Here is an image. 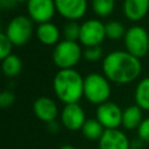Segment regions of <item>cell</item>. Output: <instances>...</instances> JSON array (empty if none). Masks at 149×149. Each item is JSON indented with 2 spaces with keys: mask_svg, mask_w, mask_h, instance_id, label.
Here are the masks:
<instances>
[{
  "mask_svg": "<svg viewBox=\"0 0 149 149\" xmlns=\"http://www.w3.org/2000/svg\"><path fill=\"white\" fill-rule=\"evenodd\" d=\"M142 71V64L139 58L128 51L115 50L105 56L102 61L104 76L112 83L123 85L139 78Z\"/></svg>",
  "mask_w": 149,
  "mask_h": 149,
  "instance_id": "6da1fadb",
  "label": "cell"
},
{
  "mask_svg": "<svg viewBox=\"0 0 149 149\" xmlns=\"http://www.w3.org/2000/svg\"><path fill=\"white\" fill-rule=\"evenodd\" d=\"M52 87L62 102L76 104L84 95V78L74 69L59 70L54 77Z\"/></svg>",
  "mask_w": 149,
  "mask_h": 149,
  "instance_id": "7a4b0ae2",
  "label": "cell"
},
{
  "mask_svg": "<svg viewBox=\"0 0 149 149\" xmlns=\"http://www.w3.org/2000/svg\"><path fill=\"white\" fill-rule=\"evenodd\" d=\"M111 95L109 80L100 73H88L84 78V97L94 105H101L108 101Z\"/></svg>",
  "mask_w": 149,
  "mask_h": 149,
  "instance_id": "3957f363",
  "label": "cell"
},
{
  "mask_svg": "<svg viewBox=\"0 0 149 149\" xmlns=\"http://www.w3.org/2000/svg\"><path fill=\"white\" fill-rule=\"evenodd\" d=\"M83 55L81 48L77 42L63 40L56 44L52 51V61L59 70L73 69Z\"/></svg>",
  "mask_w": 149,
  "mask_h": 149,
  "instance_id": "277c9868",
  "label": "cell"
},
{
  "mask_svg": "<svg viewBox=\"0 0 149 149\" xmlns=\"http://www.w3.org/2000/svg\"><path fill=\"white\" fill-rule=\"evenodd\" d=\"M126 51L141 59L149 52V34L140 26H133L127 29L123 37Z\"/></svg>",
  "mask_w": 149,
  "mask_h": 149,
  "instance_id": "5b68a950",
  "label": "cell"
},
{
  "mask_svg": "<svg viewBox=\"0 0 149 149\" xmlns=\"http://www.w3.org/2000/svg\"><path fill=\"white\" fill-rule=\"evenodd\" d=\"M33 21L29 16L17 15L8 22L3 33L14 45L21 47L30 40L33 35Z\"/></svg>",
  "mask_w": 149,
  "mask_h": 149,
  "instance_id": "8992f818",
  "label": "cell"
},
{
  "mask_svg": "<svg viewBox=\"0 0 149 149\" xmlns=\"http://www.w3.org/2000/svg\"><path fill=\"white\" fill-rule=\"evenodd\" d=\"M105 38H106L105 23H102L100 20L91 19L81 23L79 42L86 48L100 45V43Z\"/></svg>",
  "mask_w": 149,
  "mask_h": 149,
  "instance_id": "52a82bcc",
  "label": "cell"
},
{
  "mask_svg": "<svg viewBox=\"0 0 149 149\" xmlns=\"http://www.w3.org/2000/svg\"><path fill=\"white\" fill-rule=\"evenodd\" d=\"M122 112L118 104L108 100L97 107L95 119L105 129H116L122 125Z\"/></svg>",
  "mask_w": 149,
  "mask_h": 149,
  "instance_id": "ba28073f",
  "label": "cell"
},
{
  "mask_svg": "<svg viewBox=\"0 0 149 149\" xmlns=\"http://www.w3.org/2000/svg\"><path fill=\"white\" fill-rule=\"evenodd\" d=\"M27 10L31 21L38 24L50 22L56 12L55 0H28Z\"/></svg>",
  "mask_w": 149,
  "mask_h": 149,
  "instance_id": "9c48e42d",
  "label": "cell"
},
{
  "mask_svg": "<svg viewBox=\"0 0 149 149\" xmlns=\"http://www.w3.org/2000/svg\"><path fill=\"white\" fill-rule=\"evenodd\" d=\"M86 120L87 119L85 116V112L78 102L64 105V107L61 112L62 125L68 130H71V132L81 130Z\"/></svg>",
  "mask_w": 149,
  "mask_h": 149,
  "instance_id": "30bf717a",
  "label": "cell"
},
{
  "mask_svg": "<svg viewBox=\"0 0 149 149\" xmlns=\"http://www.w3.org/2000/svg\"><path fill=\"white\" fill-rule=\"evenodd\" d=\"M56 12L69 21L81 19L87 10V0H55Z\"/></svg>",
  "mask_w": 149,
  "mask_h": 149,
  "instance_id": "8fae6325",
  "label": "cell"
},
{
  "mask_svg": "<svg viewBox=\"0 0 149 149\" xmlns=\"http://www.w3.org/2000/svg\"><path fill=\"white\" fill-rule=\"evenodd\" d=\"M33 112L38 120L45 123L54 122L58 116V107L55 100H52L49 97L37 98L33 102Z\"/></svg>",
  "mask_w": 149,
  "mask_h": 149,
  "instance_id": "7c38bea8",
  "label": "cell"
},
{
  "mask_svg": "<svg viewBox=\"0 0 149 149\" xmlns=\"http://www.w3.org/2000/svg\"><path fill=\"white\" fill-rule=\"evenodd\" d=\"M98 142L99 149H130V141L128 136L119 128L105 129Z\"/></svg>",
  "mask_w": 149,
  "mask_h": 149,
  "instance_id": "4fadbf2b",
  "label": "cell"
},
{
  "mask_svg": "<svg viewBox=\"0 0 149 149\" xmlns=\"http://www.w3.org/2000/svg\"><path fill=\"white\" fill-rule=\"evenodd\" d=\"M122 8L129 21L137 22L149 13V0H123Z\"/></svg>",
  "mask_w": 149,
  "mask_h": 149,
  "instance_id": "5bb4252c",
  "label": "cell"
},
{
  "mask_svg": "<svg viewBox=\"0 0 149 149\" xmlns=\"http://www.w3.org/2000/svg\"><path fill=\"white\" fill-rule=\"evenodd\" d=\"M36 36L42 44L45 45H56L59 43L61 31L56 24L52 22L40 23L36 28Z\"/></svg>",
  "mask_w": 149,
  "mask_h": 149,
  "instance_id": "9a60e30c",
  "label": "cell"
},
{
  "mask_svg": "<svg viewBox=\"0 0 149 149\" xmlns=\"http://www.w3.org/2000/svg\"><path fill=\"white\" fill-rule=\"evenodd\" d=\"M143 121L142 109L137 105H130L122 112V126L128 130L137 129Z\"/></svg>",
  "mask_w": 149,
  "mask_h": 149,
  "instance_id": "2e32d148",
  "label": "cell"
},
{
  "mask_svg": "<svg viewBox=\"0 0 149 149\" xmlns=\"http://www.w3.org/2000/svg\"><path fill=\"white\" fill-rule=\"evenodd\" d=\"M135 105L142 111H149V77H146L139 81L134 92Z\"/></svg>",
  "mask_w": 149,
  "mask_h": 149,
  "instance_id": "e0dca14e",
  "label": "cell"
},
{
  "mask_svg": "<svg viewBox=\"0 0 149 149\" xmlns=\"http://www.w3.org/2000/svg\"><path fill=\"white\" fill-rule=\"evenodd\" d=\"M105 132L104 126L97 119H87L81 128L83 135L91 141H99Z\"/></svg>",
  "mask_w": 149,
  "mask_h": 149,
  "instance_id": "ac0fdd59",
  "label": "cell"
},
{
  "mask_svg": "<svg viewBox=\"0 0 149 149\" xmlns=\"http://www.w3.org/2000/svg\"><path fill=\"white\" fill-rule=\"evenodd\" d=\"M1 68H2V72L6 77L14 78L20 74V72L22 70V62L16 55L12 54L1 61Z\"/></svg>",
  "mask_w": 149,
  "mask_h": 149,
  "instance_id": "d6986e66",
  "label": "cell"
},
{
  "mask_svg": "<svg viewBox=\"0 0 149 149\" xmlns=\"http://www.w3.org/2000/svg\"><path fill=\"white\" fill-rule=\"evenodd\" d=\"M91 5L93 12L98 16L106 17L113 13L115 7V0H92Z\"/></svg>",
  "mask_w": 149,
  "mask_h": 149,
  "instance_id": "ffe728a7",
  "label": "cell"
},
{
  "mask_svg": "<svg viewBox=\"0 0 149 149\" xmlns=\"http://www.w3.org/2000/svg\"><path fill=\"white\" fill-rule=\"evenodd\" d=\"M126 28L125 26L119 22V21H108L107 23H105V33H106V37L113 41L120 40L122 37H125L126 35Z\"/></svg>",
  "mask_w": 149,
  "mask_h": 149,
  "instance_id": "44dd1931",
  "label": "cell"
},
{
  "mask_svg": "<svg viewBox=\"0 0 149 149\" xmlns=\"http://www.w3.org/2000/svg\"><path fill=\"white\" fill-rule=\"evenodd\" d=\"M80 26L77 21H68L64 26H63V37L66 41H72V42H77L79 41V36H80Z\"/></svg>",
  "mask_w": 149,
  "mask_h": 149,
  "instance_id": "7402d4cb",
  "label": "cell"
},
{
  "mask_svg": "<svg viewBox=\"0 0 149 149\" xmlns=\"http://www.w3.org/2000/svg\"><path fill=\"white\" fill-rule=\"evenodd\" d=\"M13 47H14V44L10 42V40L7 37V35L2 31L0 34V58H1V61L5 59L6 57H8L9 55H12Z\"/></svg>",
  "mask_w": 149,
  "mask_h": 149,
  "instance_id": "603a6c76",
  "label": "cell"
},
{
  "mask_svg": "<svg viewBox=\"0 0 149 149\" xmlns=\"http://www.w3.org/2000/svg\"><path fill=\"white\" fill-rule=\"evenodd\" d=\"M102 49L100 45H94V47H88L84 50L83 55H84V58L88 62H97L99 61L101 57H102Z\"/></svg>",
  "mask_w": 149,
  "mask_h": 149,
  "instance_id": "cb8c5ba5",
  "label": "cell"
},
{
  "mask_svg": "<svg viewBox=\"0 0 149 149\" xmlns=\"http://www.w3.org/2000/svg\"><path fill=\"white\" fill-rule=\"evenodd\" d=\"M15 101V94L9 91V90H5L3 92H1L0 94V106L2 108H8L10 107Z\"/></svg>",
  "mask_w": 149,
  "mask_h": 149,
  "instance_id": "d4e9b609",
  "label": "cell"
},
{
  "mask_svg": "<svg viewBox=\"0 0 149 149\" xmlns=\"http://www.w3.org/2000/svg\"><path fill=\"white\" fill-rule=\"evenodd\" d=\"M137 135L142 142L149 143V118L143 119V121L137 128Z\"/></svg>",
  "mask_w": 149,
  "mask_h": 149,
  "instance_id": "484cf974",
  "label": "cell"
},
{
  "mask_svg": "<svg viewBox=\"0 0 149 149\" xmlns=\"http://www.w3.org/2000/svg\"><path fill=\"white\" fill-rule=\"evenodd\" d=\"M16 5H17V2H16L15 0H0V7H1L3 10L12 9V8H14Z\"/></svg>",
  "mask_w": 149,
  "mask_h": 149,
  "instance_id": "4316f807",
  "label": "cell"
},
{
  "mask_svg": "<svg viewBox=\"0 0 149 149\" xmlns=\"http://www.w3.org/2000/svg\"><path fill=\"white\" fill-rule=\"evenodd\" d=\"M59 149H77V148H74V147L71 146V144H64V146H62Z\"/></svg>",
  "mask_w": 149,
  "mask_h": 149,
  "instance_id": "83f0119b",
  "label": "cell"
},
{
  "mask_svg": "<svg viewBox=\"0 0 149 149\" xmlns=\"http://www.w3.org/2000/svg\"><path fill=\"white\" fill-rule=\"evenodd\" d=\"M17 3H23V2H27L28 0H15Z\"/></svg>",
  "mask_w": 149,
  "mask_h": 149,
  "instance_id": "f1b7e54d",
  "label": "cell"
}]
</instances>
